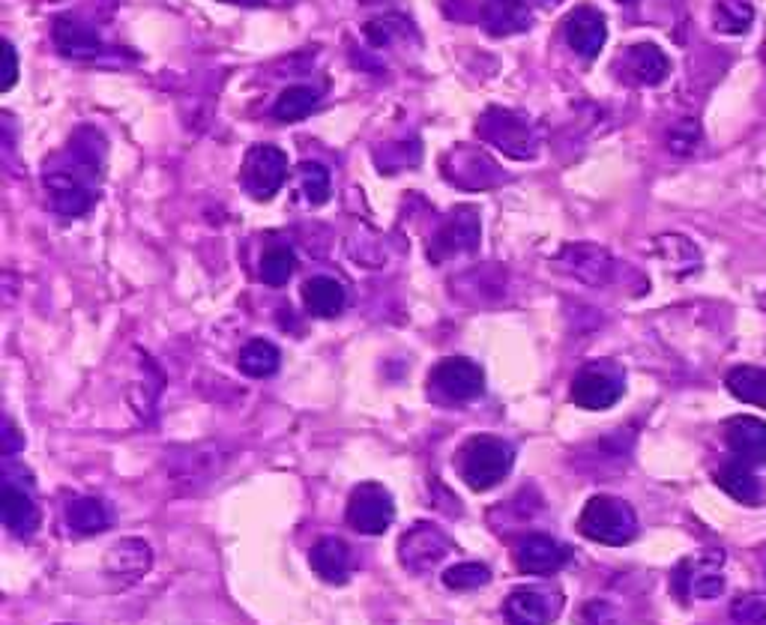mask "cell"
Listing matches in <instances>:
<instances>
[{"label":"cell","instance_id":"1","mask_svg":"<svg viewBox=\"0 0 766 625\" xmlns=\"http://www.w3.org/2000/svg\"><path fill=\"white\" fill-rule=\"evenodd\" d=\"M515 464V449L500 437H470L458 452V473L473 491H488L509 476Z\"/></svg>","mask_w":766,"mask_h":625},{"label":"cell","instance_id":"2","mask_svg":"<svg viewBox=\"0 0 766 625\" xmlns=\"http://www.w3.org/2000/svg\"><path fill=\"white\" fill-rule=\"evenodd\" d=\"M476 135L512 159H533L539 150L536 126L524 114H515L506 108H488L482 120L476 123Z\"/></svg>","mask_w":766,"mask_h":625},{"label":"cell","instance_id":"3","mask_svg":"<svg viewBox=\"0 0 766 625\" xmlns=\"http://www.w3.org/2000/svg\"><path fill=\"white\" fill-rule=\"evenodd\" d=\"M581 536L602 542V545H626L635 536V512L617 500V497H593L581 518H578Z\"/></svg>","mask_w":766,"mask_h":625},{"label":"cell","instance_id":"4","mask_svg":"<svg viewBox=\"0 0 766 625\" xmlns=\"http://www.w3.org/2000/svg\"><path fill=\"white\" fill-rule=\"evenodd\" d=\"M395 521V503L392 494L378 485V482H363L351 491L348 500V524L357 533L366 536H381L383 530H389V524Z\"/></svg>","mask_w":766,"mask_h":625},{"label":"cell","instance_id":"5","mask_svg":"<svg viewBox=\"0 0 766 625\" xmlns=\"http://www.w3.org/2000/svg\"><path fill=\"white\" fill-rule=\"evenodd\" d=\"M288 180V153L273 144H255L243 162V186L249 195L267 201Z\"/></svg>","mask_w":766,"mask_h":625},{"label":"cell","instance_id":"6","mask_svg":"<svg viewBox=\"0 0 766 625\" xmlns=\"http://www.w3.org/2000/svg\"><path fill=\"white\" fill-rule=\"evenodd\" d=\"M428 386L446 401H473L485 389V374L473 359L449 356V359L434 365V371L428 377Z\"/></svg>","mask_w":766,"mask_h":625},{"label":"cell","instance_id":"7","mask_svg":"<svg viewBox=\"0 0 766 625\" xmlns=\"http://www.w3.org/2000/svg\"><path fill=\"white\" fill-rule=\"evenodd\" d=\"M479 246V213L473 207H455L428 246L431 261H446L452 255H470Z\"/></svg>","mask_w":766,"mask_h":625},{"label":"cell","instance_id":"8","mask_svg":"<svg viewBox=\"0 0 766 625\" xmlns=\"http://www.w3.org/2000/svg\"><path fill=\"white\" fill-rule=\"evenodd\" d=\"M452 551V542L443 530L431 527V524H416L413 530H407L398 542V554H401V566L422 575L431 572L446 554Z\"/></svg>","mask_w":766,"mask_h":625},{"label":"cell","instance_id":"9","mask_svg":"<svg viewBox=\"0 0 766 625\" xmlns=\"http://www.w3.org/2000/svg\"><path fill=\"white\" fill-rule=\"evenodd\" d=\"M623 395V377L608 365H587L575 380L569 398L584 410H605Z\"/></svg>","mask_w":766,"mask_h":625},{"label":"cell","instance_id":"10","mask_svg":"<svg viewBox=\"0 0 766 625\" xmlns=\"http://www.w3.org/2000/svg\"><path fill=\"white\" fill-rule=\"evenodd\" d=\"M548 3L554 0H485L479 9V18L491 36H512V33L530 30L536 21V9Z\"/></svg>","mask_w":766,"mask_h":625},{"label":"cell","instance_id":"11","mask_svg":"<svg viewBox=\"0 0 766 625\" xmlns=\"http://www.w3.org/2000/svg\"><path fill=\"white\" fill-rule=\"evenodd\" d=\"M563 611V599L548 590L536 587H518L509 593L503 614L509 625H548L554 623Z\"/></svg>","mask_w":766,"mask_h":625},{"label":"cell","instance_id":"12","mask_svg":"<svg viewBox=\"0 0 766 625\" xmlns=\"http://www.w3.org/2000/svg\"><path fill=\"white\" fill-rule=\"evenodd\" d=\"M563 36H566V42H569V48L575 54H581L584 60H593L605 48L608 21H605V15L596 6H578V9H572L566 15Z\"/></svg>","mask_w":766,"mask_h":625},{"label":"cell","instance_id":"13","mask_svg":"<svg viewBox=\"0 0 766 625\" xmlns=\"http://www.w3.org/2000/svg\"><path fill=\"white\" fill-rule=\"evenodd\" d=\"M620 75L638 87H656L671 75V60L656 42L629 45L620 57Z\"/></svg>","mask_w":766,"mask_h":625},{"label":"cell","instance_id":"14","mask_svg":"<svg viewBox=\"0 0 766 625\" xmlns=\"http://www.w3.org/2000/svg\"><path fill=\"white\" fill-rule=\"evenodd\" d=\"M51 39L60 54L75 57V60H93V57L105 54V42L96 33V27L75 15H57L51 24Z\"/></svg>","mask_w":766,"mask_h":625},{"label":"cell","instance_id":"15","mask_svg":"<svg viewBox=\"0 0 766 625\" xmlns=\"http://www.w3.org/2000/svg\"><path fill=\"white\" fill-rule=\"evenodd\" d=\"M153 566V551L144 539H120L105 554V575L120 587L141 581Z\"/></svg>","mask_w":766,"mask_h":625},{"label":"cell","instance_id":"16","mask_svg":"<svg viewBox=\"0 0 766 625\" xmlns=\"http://www.w3.org/2000/svg\"><path fill=\"white\" fill-rule=\"evenodd\" d=\"M515 563L524 575H554L569 563V551L551 536L530 533L515 548Z\"/></svg>","mask_w":766,"mask_h":625},{"label":"cell","instance_id":"17","mask_svg":"<svg viewBox=\"0 0 766 625\" xmlns=\"http://www.w3.org/2000/svg\"><path fill=\"white\" fill-rule=\"evenodd\" d=\"M557 264L572 273L575 279L587 282V285H605L614 273V258L599 249V246H590V243H575V246H566L557 258Z\"/></svg>","mask_w":766,"mask_h":625},{"label":"cell","instance_id":"18","mask_svg":"<svg viewBox=\"0 0 766 625\" xmlns=\"http://www.w3.org/2000/svg\"><path fill=\"white\" fill-rule=\"evenodd\" d=\"M488 165H494V162H491L482 150L458 144V147L449 150V156L443 159V174H446L449 183H455V186H461V189H464V183H467V189H488V186H494V183L500 180V174L476 171V168H488Z\"/></svg>","mask_w":766,"mask_h":625},{"label":"cell","instance_id":"19","mask_svg":"<svg viewBox=\"0 0 766 625\" xmlns=\"http://www.w3.org/2000/svg\"><path fill=\"white\" fill-rule=\"evenodd\" d=\"M0 518L3 527L18 536V539H30L39 527V509L33 503V491L3 482V494H0Z\"/></svg>","mask_w":766,"mask_h":625},{"label":"cell","instance_id":"20","mask_svg":"<svg viewBox=\"0 0 766 625\" xmlns=\"http://www.w3.org/2000/svg\"><path fill=\"white\" fill-rule=\"evenodd\" d=\"M309 563L315 569L318 578H324L327 584H345L351 578V551L342 539H321L312 551H309Z\"/></svg>","mask_w":766,"mask_h":625},{"label":"cell","instance_id":"21","mask_svg":"<svg viewBox=\"0 0 766 625\" xmlns=\"http://www.w3.org/2000/svg\"><path fill=\"white\" fill-rule=\"evenodd\" d=\"M345 303H348V294L342 282L330 276H315L303 285V306L315 317H336L345 309Z\"/></svg>","mask_w":766,"mask_h":625},{"label":"cell","instance_id":"22","mask_svg":"<svg viewBox=\"0 0 766 625\" xmlns=\"http://www.w3.org/2000/svg\"><path fill=\"white\" fill-rule=\"evenodd\" d=\"M66 524L78 536H96V533L108 530L111 515H108V506L102 500H96V497H75L66 506Z\"/></svg>","mask_w":766,"mask_h":625},{"label":"cell","instance_id":"23","mask_svg":"<svg viewBox=\"0 0 766 625\" xmlns=\"http://www.w3.org/2000/svg\"><path fill=\"white\" fill-rule=\"evenodd\" d=\"M321 102V93L315 87H306V84H294L288 90H282V96L276 99L273 105V117L282 120V123H294V120H303L309 117Z\"/></svg>","mask_w":766,"mask_h":625},{"label":"cell","instance_id":"24","mask_svg":"<svg viewBox=\"0 0 766 625\" xmlns=\"http://www.w3.org/2000/svg\"><path fill=\"white\" fill-rule=\"evenodd\" d=\"M279 362H282V353L276 344L264 341V338H255L249 341L243 350H240V371L246 377H273L279 371Z\"/></svg>","mask_w":766,"mask_h":625},{"label":"cell","instance_id":"25","mask_svg":"<svg viewBox=\"0 0 766 625\" xmlns=\"http://www.w3.org/2000/svg\"><path fill=\"white\" fill-rule=\"evenodd\" d=\"M755 24V6L749 0H716L713 27L728 36H743Z\"/></svg>","mask_w":766,"mask_h":625},{"label":"cell","instance_id":"26","mask_svg":"<svg viewBox=\"0 0 766 625\" xmlns=\"http://www.w3.org/2000/svg\"><path fill=\"white\" fill-rule=\"evenodd\" d=\"M731 446L749 461H766V428L755 419H737L728 434Z\"/></svg>","mask_w":766,"mask_h":625},{"label":"cell","instance_id":"27","mask_svg":"<svg viewBox=\"0 0 766 625\" xmlns=\"http://www.w3.org/2000/svg\"><path fill=\"white\" fill-rule=\"evenodd\" d=\"M297 270V255L291 246H270L261 258V282L270 285V288H282L288 285V279L294 276Z\"/></svg>","mask_w":766,"mask_h":625},{"label":"cell","instance_id":"28","mask_svg":"<svg viewBox=\"0 0 766 625\" xmlns=\"http://www.w3.org/2000/svg\"><path fill=\"white\" fill-rule=\"evenodd\" d=\"M297 177H300V192L306 195V201H309L312 207H321V204L330 201V186H333V180H330V171H327L321 162H303V165L297 168Z\"/></svg>","mask_w":766,"mask_h":625},{"label":"cell","instance_id":"29","mask_svg":"<svg viewBox=\"0 0 766 625\" xmlns=\"http://www.w3.org/2000/svg\"><path fill=\"white\" fill-rule=\"evenodd\" d=\"M491 581V569L485 563H458L443 572V587L449 590H479Z\"/></svg>","mask_w":766,"mask_h":625},{"label":"cell","instance_id":"30","mask_svg":"<svg viewBox=\"0 0 766 625\" xmlns=\"http://www.w3.org/2000/svg\"><path fill=\"white\" fill-rule=\"evenodd\" d=\"M656 252L668 261V264H674V267H698L701 264V255H698V249L692 246V240H686V237H680V234H665V237H659L656 240Z\"/></svg>","mask_w":766,"mask_h":625},{"label":"cell","instance_id":"31","mask_svg":"<svg viewBox=\"0 0 766 625\" xmlns=\"http://www.w3.org/2000/svg\"><path fill=\"white\" fill-rule=\"evenodd\" d=\"M698 141H701V126L695 120H680L668 135V147L680 156H689L698 147Z\"/></svg>","mask_w":766,"mask_h":625},{"label":"cell","instance_id":"32","mask_svg":"<svg viewBox=\"0 0 766 625\" xmlns=\"http://www.w3.org/2000/svg\"><path fill=\"white\" fill-rule=\"evenodd\" d=\"M3 51V78H0V90L6 93V90H12V84H15V78H18V54H15V48H12V42L9 39H3V45H0Z\"/></svg>","mask_w":766,"mask_h":625},{"label":"cell","instance_id":"33","mask_svg":"<svg viewBox=\"0 0 766 625\" xmlns=\"http://www.w3.org/2000/svg\"><path fill=\"white\" fill-rule=\"evenodd\" d=\"M611 608L605 602H587L578 614V625H611Z\"/></svg>","mask_w":766,"mask_h":625},{"label":"cell","instance_id":"34","mask_svg":"<svg viewBox=\"0 0 766 625\" xmlns=\"http://www.w3.org/2000/svg\"><path fill=\"white\" fill-rule=\"evenodd\" d=\"M18 449H24V437L18 434V428L12 422H6V428H3V455H15Z\"/></svg>","mask_w":766,"mask_h":625},{"label":"cell","instance_id":"35","mask_svg":"<svg viewBox=\"0 0 766 625\" xmlns=\"http://www.w3.org/2000/svg\"><path fill=\"white\" fill-rule=\"evenodd\" d=\"M222 3H231V6H264L267 0H222Z\"/></svg>","mask_w":766,"mask_h":625},{"label":"cell","instance_id":"36","mask_svg":"<svg viewBox=\"0 0 766 625\" xmlns=\"http://www.w3.org/2000/svg\"><path fill=\"white\" fill-rule=\"evenodd\" d=\"M620 3H635V0H620Z\"/></svg>","mask_w":766,"mask_h":625},{"label":"cell","instance_id":"37","mask_svg":"<svg viewBox=\"0 0 766 625\" xmlns=\"http://www.w3.org/2000/svg\"><path fill=\"white\" fill-rule=\"evenodd\" d=\"M60 625H66V623H60Z\"/></svg>","mask_w":766,"mask_h":625}]
</instances>
